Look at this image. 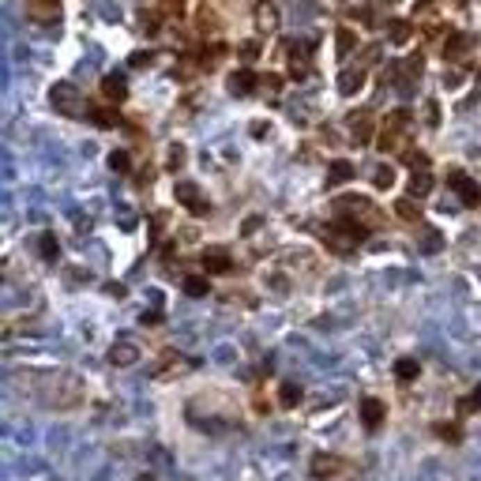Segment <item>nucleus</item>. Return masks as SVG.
<instances>
[{"instance_id":"ddd939ff","label":"nucleus","mask_w":481,"mask_h":481,"mask_svg":"<svg viewBox=\"0 0 481 481\" xmlns=\"http://www.w3.org/2000/svg\"><path fill=\"white\" fill-rule=\"evenodd\" d=\"M101 95H106V101H124L128 98V83H124V72H109L106 79H101Z\"/></svg>"},{"instance_id":"f704fd0d","label":"nucleus","mask_w":481,"mask_h":481,"mask_svg":"<svg viewBox=\"0 0 481 481\" xmlns=\"http://www.w3.org/2000/svg\"><path fill=\"white\" fill-rule=\"evenodd\" d=\"M154 8H158L162 15H181L184 12V0H154Z\"/></svg>"},{"instance_id":"72a5a7b5","label":"nucleus","mask_w":481,"mask_h":481,"mask_svg":"<svg viewBox=\"0 0 481 481\" xmlns=\"http://www.w3.org/2000/svg\"><path fill=\"white\" fill-rule=\"evenodd\" d=\"M109 170H117V173H128V170H132V158H128V151H113V154H109Z\"/></svg>"},{"instance_id":"79ce46f5","label":"nucleus","mask_w":481,"mask_h":481,"mask_svg":"<svg viewBox=\"0 0 481 481\" xmlns=\"http://www.w3.org/2000/svg\"><path fill=\"white\" fill-rule=\"evenodd\" d=\"M158 320H162L158 309H154V312H143V323H158Z\"/></svg>"},{"instance_id":"a878e982","label":"nucleus","mask_w":481,"mask_h":481,"mask_svg":"<svg viewBox=\"0 0 481 481\" xmlns=\"http://www.w3.org/2000/svg\"><path fill=\"white\" fill-rule=\"evenodd\" d=\"M418 245H421V252H440V248H443V237H440V229H425Z\"/></svg>"},{"instance_id":"7c9ffc66","label":"nucleus","mask_w":481,"mask_h":481,"mask_svg":"<svg viewBox=\"0 0 481 481\" xmlns=\"http://www.w3.org/2000/svg\"><path fill=\"white\" fill-rule=\"evenodd\" d=\"M222 53H226V45H207V49L199 53V68H215Z\"/></svg>"},{"instance_id":"6ab92c4d","label":"nucleus","mask_w":481,"mask_h":481,"mask_svg":"<svg viewBox=\"0 0 481 481\" xmlns=\"http://www.w3.org/2000/svg\"><path fill=\"white\" fill-rule=\"evenodd\" d=\"M31 15L38 23H53L60 15V0H31Z\"/></svg>"},{"instance_id":"dca6fc26","label":"nucleus","mask_w":481,"mask_h":481,"mask_svg":"<svg viewBox=\"0 0 481 481\" xmlns=\"http://www.w3.org/2000/svg\"><path fill=\"white\" fill-rule=\"evenodd\" d=\"M87 120L90 124H98V128H117L120 124V113L113 106H90L87 109Z\"/></svg>"},{"instance_id":"ea45409f","label":"nucleus","mask_w":481,"mask_h":481,"mask_svg":"<svg viewBox=\"0 0 481 481\" xmlns=\"http://www.w3.org/2000/svg\"><path fill=\"white\" fill-rule=\"evenodd\" d=\"M151 64V53H132V68H147Z\"/></svg>"},{"instance_id":"0eeeda50","label":"nucleus","mask_w":481,"mask_h":481,"mask_svg":"<svg viewBox=\"0 0 481 481\" xmlns=\"http://www.w3.org/2000/svg\"><path fill=\"white\" fill-rule=\"evenodd\" d=\"M252 19H256V31H260V34H275V31H279V8H275V0H256Z\"/></svg>"},{"instance_id":"5701e85b","label":"nucleus","mask_w":481,"mask_h":481,"mask_svg":"<svg viewBox=\"0 0 481 481\" xmlns=\"http://www.w3.org/2000/svg\"><path fill=\"white\" fill-rule=\"evenodd\" d=\"M395 218H402V222H414V226H418L421 222V211H418V203L414 199H395Z\"/></svg>"},{"instance_id":"2f4dec72","label":"nucleus","mask_w":481,"mask_h":481,"mask_svg":"<svg viewBox=\"0 0 481 481\" xmlns=\"http://www.w3.org/2000/svg\"><path fill=\"white\" fill-rule=\"evenodd\" d=\"M402 162H406V165H410V170H429V154H421V151H414V147H410V151H406V154H402Z\"/></svg>"},{"instance_id":"393cba45","label":"nucleus","mask_w":481,"mask_h":481,"mask_svg":"<svg viewBox=\"0 0 481 481\" xmlns=\"http://www.w3.org/2000/svg\"><path fill=\"white\" fill-rule=\"evenodd\" d=\"M279 402L286 406V410H293V406H297V402H301V387H297V384H290V380H286V384L279 387Z\"/></svg>"},{"instance_id":"423d86ee","label":"nucleus","mask_w":481,"mask_h":481,"mask_svg":"<svg viewBox=\"0 0 481 481\" xmlns=\"http://www.w3.org/2000/svg\"><path fill=\"white\" fill-rule=\"evenodd\" d=\"M339 470H342V459L331 455V451H320V455H312V462H309V474L316 481H335Z\"/></svg>"},{"instance_id":"aec40b11","label":"nucleus","mask_w":481,"mask_h":481,"mask_svg":"<svg viewBox=\"0 0 481 481\" xmlns=\"http://www.w3.org/2000/svg\"><path fill=\"white\" fill-rule=\"evenodd\" d=\"M365 87V68H350L339 76V90L342 95H357V90Z\"/></svg>"},{"instance_id":"c9c22d12","label":"nucleus","mask_w":481,"mask_h":481,"mask_svg":"<svg viewBox=\"0 0 481 481\" xmlns=\"http://www.w3.org/2000/svg\"><path fill=\"white\" fill-rule=\"evenodd\" d=\"M260 87H267V90H275V95H279V90L286 87V79L275 76V72H267V76H260Z\"/></svg>"},{"instance_id":"c85d7f7f","label":"nucleus","mask_w":481,"mask_h":481,"mask_svg":"<svg viewBox=\"0 0 481 481\" xmlns=\"http://www.w3.org/2000/svg\"><path fill=\"white\" fill-rule=\"evenodd\" d=\"M410 34H414V26L406 23V19H395L391 26H387V38H391V42H406Z\"/></svg>"},{"instance_id":"20e7f679","label":"nucleus","mask_w":481,"mask_h":481,"mask_svg":"<svg viewBox=\"0 0 481 481\" xmlns=\"http://www.w3.org/2000/svg\"><path fill=\"white\" fill-rule=\"evenodd\" d=\"M448 184L459 192V199L466 203V207H478V203H481V188H478V181H470L462 170H451V173H448Z\"/></svg>"},{"instance_id":"e433bc0d","label":"nucleus","mask_w":481,"mask_h":481,"mask_svg":"<svg viewBox=\"0 0 481 481\" xmlns=\"http://www.w3.org/2000/svg\"><path fill=\"white\" fill-rule=\"evenodd\" d=\"M481 410V387H474V395L462 399V414H478Z\"/></svg>"},{"instance_id":"58836bf2","label":"nucleus","mask_w":481,"mask_h":481,"mask_svg":"<svg viewBox=\"0 0 481 481\" xmlns=\"http://www.w3.org/2000/svg\"><path fill=\"white\" fill-rule=\"evenodd\" d=\"M425 117H429V120H425V124H429V128H437V124H440V120H437V117H440L437 101H429V106H425Z\"/></svg>"},{"instance_id":"39448f33","label":"nucleus","mask_w":481,"mask_h":481,"mask_svg":"<svg viewBox=\"0 0 481 481\" xmlns=\"http://www.w3.org/2000/svg\"><path fill=\"white\" fill-rule=\"evenodd\" d=\"M49 98H53V106H57V109H64V113H72V117L83 113V98H79V90L72 87V83H57Z\"/></svg>"},{"instance_id":"cd10ccee","label":"nucleus","mask_w":481,"mask_h":481,"mask_svg":"<svg viewBox=\"0 0 481 481\" xmlns=\"http://www.w3.org/2000/svg\"><path fill=\"white\" fill-rule=\"evenodd\" d=\"M373 184H376V188H380V192L395 188V170H391V165H380V170L373 173Z\"/></svg>"},{"instance_id":"7ed1b4c3","label":"nucleus","mask_w":481,"mask_h":481,"mask_svg":"<svg viewBox=\"0 0 481 481\" xmlns=\"http://www.w3.org/2000/svg\"><path fill=\"white\" fill-rule=\"evenodd\" d=\"M173 192H177V199H181V203H184V207H188L196 218L211 215V199L199 192V184H192V181H177V188H173Z\"/></svg>"},{"instance_id":"6e6552de","label":"nucleus","mask_w":481,"mask_h":481,"mask_svg":"<svg viewBox=\"0 0 481 481\" xmlns=\"http://www.w3.org/2000/svg\"><path fill=\"white\" fill-rule=\"evenodd\" d=\"M323 241H327V248H331V252H339V256H350V252L357 248V237H354V234H346V229H342L339 222H335L331 229H323Z\"/></svg>"},{"instance_id":"4468645a","label":"nucleus","mask_w":481,"mask_h":481,"mask_svg":"<svg viewBox=\"0 0 481 481\" xmlns=\"http://www.w3.org/2000/svg\"><path fill=\"white\" fill-rule=\"evenodd\" d=\"M350 128H354V143H368L373 140V113L368 109H354L350 113Z\"/></svg>"},{"instance_id":"9b49d317","label":"nucleus","mask_w":481,"mask_h":481,"mask_svg":"<svg viewBox=\"0 0 481 481\" xmlns=\"http://www.w3.org/2000/svg\"><path fill=\"white\" fill-rule=\"evenodd\" d=\"M226 87H229V95H237V98H245V95H252L256 87H260V76H252V72H245V68H237V72H229V79H226Z\"/></svg>"},{"instance_id":"bb28decb","label":"nucleus","mask_w":481,"mask_h":481,"mask_svg":"<svg viewBox=\"0 0 481 481\" xmlns=\"http://www.w3.org/2000/svg\"><path fill=\"white\" fill-rule=\"evenodd\" d=\"M218 31V15L211 12V4L199 8V34H215Z\"/></svg>"},{"instance_id":"f257e3e1","label":"nucleus","mask_w":481,"mask_h":481,"mask_svg":"<svg viewBox=\"0 0 481 481\" xmlns=\"http://www.w3.org/2000/svg\"><path fill=\"white\" fill-rule=\"evenodd\" d=\"M410 109H391V113L384 117V132L380 140H376V147H380L384 154H406L410 151Z\"/></svg>"},{"instance_id":"b1692460","label":"nucleus","mask_w":481,"mask_h":481,"mask_svg":"<svg viewBox=\"0 0 481 481\" xmlns=\"http://www.w3.org/2000/svg\"><path fill=\"white\" fill-rule=\"evenodd\" d=\"M395 376L410 384V380H418V376H421V365L414 357H399V361H395Z\"/></svg>"},{"instance_id":"a211bd4d","label":"nucleus","mask_w":481,"mask_h":481,"mask_svg":"<svg viewBox=\"0 0 481 481\" xmlns=\"http://www.w3.org/2000/svg\"><path fill=\"white\" fill-rule=\"evenodd\" d=\"M346 181H354V162L335 158V162H331V170H327V184H331V188H339V184H346Z\"/></svg>"},{"instance_id":"37998d69","label":"nucleus","mask_w":481,"mask_h":481,"mask_svg":"<svg viewBox=\"0 0 481 481\" xmlns=\"http://www.w3.org/2000/svg\"><path fill=\"white\" fill-rule=\"evenodd\" d=\"M136 481H158V478H154V474H140V478H136Z\"/></svg>"},{"instance_id":"f3484780","label":"nucleus","mask_w":481,"mask_h":481,"mask_svg":"<svg viewBox=\"0 0 481 481\" xmlns=\"http://www.w3.org/2000/svg\"><path fill=\"white\" fill-rule=\"evenodd\" d=\"M203 267H207L211 275H234L237 271L234 260H229L226 252H215V248H211V252H203Z\"/></svg>"},{"instance_id":"f8f14e48","label":"nucleus","mask_w":481,"mask_h":481,"mask_svg":"<svg viewBox=\"0 0 481 481\" xmlns=\"http://www.w3.org/2000/svg\"><path fill=\"white\" fill-rule=\"evenodd\" d=\"M109 365H117V368H132L136 361H140V346L136 342H117V346H109Z\"/></svg>"},{"instance_id":"f03ea898","label":"nucleus","mask_w":481,"mask_h":481,"mask_svg":"<svg viewBox=\"0 0 481 481\" xmlns=\"http://www.w3.org/2000/svg\"><path fill=\"white\" fill-rule=\"evenodd\" d=\"M335 211H342L346 218H357L361 226H368V229L384 226L380 207H376L373 199H365V196H339V199H335Z\"/></svg>"},{"instance_id":"c756f323","label":"nucleus","mask_w":481,"mask_h":481,"mask_svg":"<svg viewBox=\"0 0 481 481\" xmlns=\"http://www.w3.org/2000/svg\"><path fill=\"white\" fill-rule=\"evenodd\" d=\"M432 432H437L440 440H448V443H459V440H462V429H459V425H443V421H440V425H432Z\"/></svg>"},{"instance_id":"473e14b6","label":"nucleus","mask_w":481,"mask_h":481,"mask_svg":"<svg viewBox=\"0 0 481 481\" xmlns=\"http://www.w3.org/2000/svg\"><path fill=\"white\" fill-rule=\"evenodd\" d=\"M38 241H42V256H45V260H57V256H60V245H57V237H53V234H42Z\"/></svg>"},{"instance_id":"1a4fd4ad","label":"nucleus","mask_w":481,"mask_h":481,"mask_svg":"<svg viewBox=\"0 0 481 481\" xmlns=\"http://www.w3.org/2000/svg\"><path fill=\"white\" fill-rule=\"evenodd\" d=\"M384 421H387V406L380 399H361V425H365L368 432H376Z\"/></svg>"},{"instance_id":"2eb2a0df","label":"nucleus","mask_w":481,"mask_h":481,"mask_svg":"<svg viewBox=\"0 0 481 481\" xmlns=\"http://www.w3.org/2000/svg\"><path fill=\"white\" fill-rule=\"evenodd\" d=\"M406 192H410V199H421L432 192V173L429 170H414L410 181H406Z\"/></svg>"},{"instance_id":"a19ab883","label":"nucleus","mask_w":481,"mask_h":481,"mask_svg":"<svg viewBox=\"0 0 481 481\" xmlns=\"http://www.w3.org/2000/svg\"><path fill=\"white\" fill-rule=\"evenodd\" d=\"M181 165V147H170V170H177Z\"/></svg>"},{"instance_id":"412c9836","label":"nucleus","mask_w":481,"mask_h":481,"mask_svg":"<svg viewBox=\"0 0 481 481\" xmlns=\"http://www.w3.org/2000/svg\"><path fill=\"white\" fill-rule=\"evenodd\" d=\"M184 293H188V297H207L211 293V282L203 279V275H184Z\"/></svg>"},{"instance_id":"4c0bfd02","label":"nucleus","mask_w":481,"mask_h":481,"mask_svg":"<svg viewBox=\"0 0 481 481\" xmlns=\"http://www.w3.org/2000/svg\"><path fill=\"white\" fill-rule=\"evenodd\" d=\"M237 53H241V60H245V64H248V60H256V57H260V42H245Z\"/></svg>"},{"instance_id":"4be33fe9","label":"nucleus","mask_w":481,"mask_h":481,"mask_svg":"<svg viewBox=\"0 0 481 481\" xmlns=\"http://www.w3.org/2000/svg\"><path fill=\"white\" fill-rule=\"evenodd\" d=\"M335 45H339L342 57H350V53L357 49V34H354V26H339V31H335Z\"/></svg>"},{"instance_id":"9d476101","label":"nucleus","mask_w":481,"mask_h":481,"mask_svg":"<svg viewBox=\"0 0 481 481\" xmlns=\"http://www.w3.org/2000/svg\"><path fill=\"white\" fill-rule=\"evenodd\" d=\"M470 49H474V34H466V31H455L448 42H443V57L448 60H466Z\"/></svg>"}]
</instances>
